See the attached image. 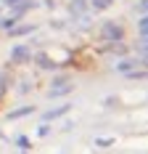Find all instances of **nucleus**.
Wrapping results in <instances>:
<instances>
[{"mask_svg":"<svg viewBox=\"0 0 148 154\" xmlns=\"http://www.w3.org/2000/svg\"><path fill=\"white\" fill-rule=\"evenodd\" d=\"M13 56H16V59H27V51H24V48H16Z\"/></svg>","mask_w":148,"mask_h":154,"instance_id":"7ed1b4c3","label":"nucleus"},{"mask_svg":"<svg viewBox=\"0 0 148 154\" xmlns=\"http://www.w3.org/2000/svg\"><path fill=\"white\" fill-rule=\"evenodd\" d=\"M106 35H108V37H114V40H117V37H122V29H119L117 24H106Z\"/></svg>","mask_w":148,"mask_h":154,"instance_id":"f257e3e1","label":"nucleus"},{"mask_svg":"<svg viewBox=\"0 0 148 154\" xmlns=\"http://www.w3.org/2000/svg\"><path fill=\"white\" fill-rule=\"evenodd\" d=\"M140 32H143V35H148V19H143V21H140Z\"/></svg>","mask_w":148,"mask_h":154,"instance_id":"39448f33","label":"nucleus"},{"mask_svg":"<svg viewBox=\"0 0 148 154\" xmlns=\"http://www.w3.org/2000/svg\"><path fill=\"white\" fill-rule=\"evenodd\" d=\"M111 0H95V8H108Z\"/></svg>","mask_w":148,"mask_h":154,"instance_id":"20e7f679","label":"nucleus"},{"mask_svg":"<svg viewBox=\"0 0 148 154\" xmlns=\"http://www.w3.org/2000/svg\"><path fill=\"white\" fill-rule=\"evenodd\" d=\"M5 3H16V0H5Z\"/></svg>","mask_w":148,"mask_h":154,"instance_id":"0eeeda50","label":"nucleus"},{"mask_svg":"<svg viewBox=\"0 0 148 154\" xmlns=\"http://www.w3.org/2000/svg\"><path fill=\"white\" fill-rule=\"evenodd\" d=\"M140 8H143V11H148V0H143V3H140Z\"/></svg>","mask_w":148,"mask_h":154,"instance_id":"423d86ee","label":"nucleus"},{"mask_svg":"<svg viewBox=\"0 0 148 154\" xmlns=\"http://www.w3.org/2000/svg\"><path fill=\"white\" fill-rule=\"evenodd\" d=\"M82 5H85V0H74V3H72V11H82Z\"/></svg>","mask_w":148,"mask_h":154,"instance_id":"f03ea898","label":"nucleus"}]
</instances>
